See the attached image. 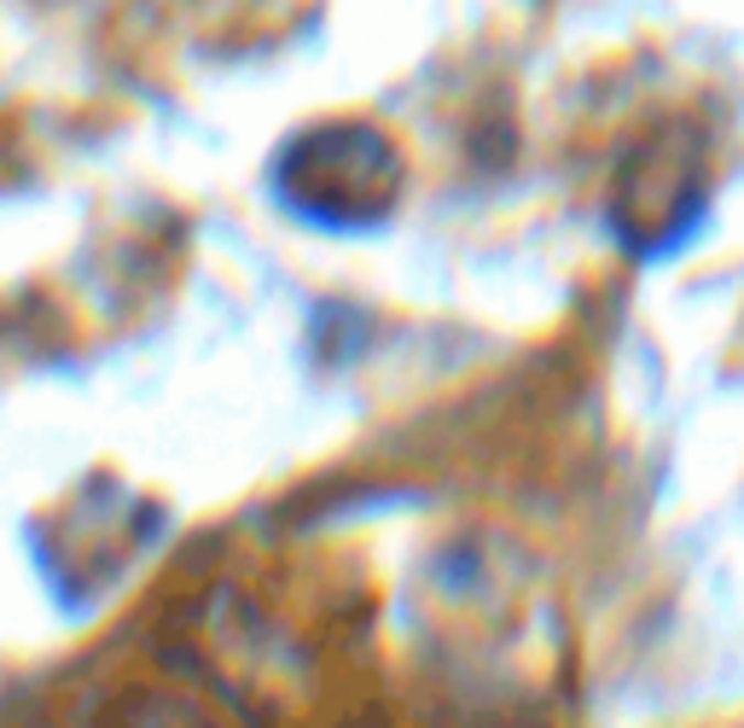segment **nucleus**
<instances>
[{"label": "nucleus", "instance_id": "7ed1b4c3", "mask_svg": "<svg viewBox=\"0 0 744 728\" xmlns=\"http://www.w3.org/2000/svg\"><path fill=\"white\" fill-rule=\"evenodd\" d=\"M605 216L634 257H664L687 246V233L704 216V140L687 123L646 129L616 157Z\"/></svg>", "mask_w": 744, "mask_h": 728}, {"label": "nucleus", "instance_id": "f03ea898", "mask_svg": "<svg viewBox=\"0 0 744 728\" xmlns=\"http://www.w3.org/2000/svg\"><path fill=\"white\" fill-rule=\"evenodd\" d=\"M407 164L379 123H320L297 134L280 157V193L320 228H372L396 210Z\"/></svg>", "mask_w": 744, "mask_h": 728}, {"label": "nucleus", "instance_id": "f257e3e1", "mask_svg": "<svg viewBox=\"0 0 744 728\" xmlns=\"http://www.w3.org/2000/svg\"><path fill=\"white\" fill-rule=\"evenodd\" d=\"M565 618L535 565L506 542H453L425 577V664L471 711L524 717L558 682Z\"/></svg>", "mask_w": 744, "mask_h": 728}]
</instances>
